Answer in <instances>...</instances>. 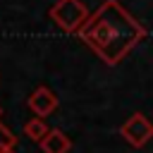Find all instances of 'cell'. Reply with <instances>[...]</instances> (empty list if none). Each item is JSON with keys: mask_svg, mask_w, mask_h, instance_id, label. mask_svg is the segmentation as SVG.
<instances>
[{"mask_svg": "<svg viewBox=\"0 0 153 153\" xmlns=\"http://www.w3.org/2000/svg\"><path fill=\"white\" fill-rule=\"evenodd\" d=\"M79 33L108 65H117L143 36V29L115 0H108L91 19H86Z\"/></svg>", "mask_w": 153, "mask_h": 153, "instance_id": "cell-1", "label": "cell"}, {"mask_svg": "<svg viewBox=\"0 0 153 153\" xmlns=\"http://www.w3.org/2000/svg\"><path fill=\"white\" fill-rule=\"evenodd\" d=\"M50 17H53V22L60 29H65V31H79L86 24L88 12H86V7L79 0H57V5L50 10Z\"/></svg>", "mask_w": 153, "mask_h": 153, "instance_id": "cell-2", "label": "cell"}, {"mask_svg": "<svg viewBox=\"0 0 153 153\" xmlns=\"http://www.w3.org/2000/svg\"><path fill=\"white\" fill-rule=\"evenodd\" d=\"M122 136L134 146V148H141L143 143H148V139L153 136V124L146 115L141 112H134L124 124H122Z\"/></svg>", "mask_w": 153, "mask_h": 153, "instance_id": "cell-3", "label": "cell"}, {"mask_svg": "<svg viewBox=\"0 0 153 153\" xmlns=\"http://www.w3.org/2000/svg\"><path fill=\"white\" fill-rule=\"evenodd\" d=\"M29 108H31L38 117H45V115H50V112L57 108V98H55V93H53L48 86H38V88L31 93V98H29Z\"/></svg>", "mask_w": 153, "mask_h": 153, "instance_id": "cell-4", "label": "cell"}, {"mask_svg": "<svg viewBox=\"0 0 153 153\" xmlns=\"http://www.w3.org/2000/svg\"><path fill=\"white\" fill-rule=\"evenodd\" d=\"M41 148H43L45 153H67V151L72 148V143H69V139H67L60 129H50V131L41 139Z\"/></svg>", "mask_w": 153, "mask_h": 153, "instance_id": "cell-5", "label": "cell"}, {"mask_svg": "<svg viewBox=\"0 0 153 153\" xmlns=\"http://www.w3.org/2000/svg\"><path fill=\"white\" fill-rule=\"evenodd\" d=\"M50 129L45 127V122L41 120V117H36V120H29L26 124H24V134L29 136V139H33V141H41L45 134H48Z\"/></svg>", "mask_w": 153, "mask_h": 153, "instance_id": "cell-6", "label": "cell"}, {"mask_svg": "<svg viewBox=\"0 0 153 153\" xmlns=\"http://www.w3.org/2000/svg\"><path fill=\"white\" fill-rule=\"evenodd\" d=\"M14 143H17V136H14L7 127H2V124H0V148H7V146H12V148H14Z\"/></svg>", "mask_w": 153, "mask_h": 153, "instance_id": "cell-7", "label": "cell"}, {"mask_svg": "<svg viewBox=\"0 0 153 153\" xmlns=\"http://www.w3.org/2000/svg\"><path fill=\"white\" fill-rule=\"evenodd\" d=\"M0 153H14V148H12V146H7V148H0Z\"/></svg>", "mask_w": 153, "mask_h": 153, "instance_id": "cell-8", "label": "cell"}, {"mask_svg": "<svg viewBox=\"0 0 153 153\" xmlns=\"http://www.w3.org/2000/svg\"><path fill=\"white\" fill-rule=\"evenodd\" d=\"M0 112H2V110H0Z\"/></svg>", "mask_w": 153, "mask_h": 153, "instance_id": "cell-9", "label": "cell"}]
</instances>
